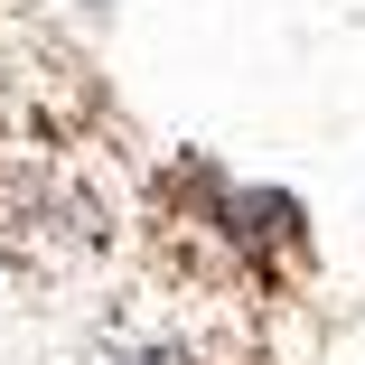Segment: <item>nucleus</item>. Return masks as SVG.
Listing matches in <instances>:
<instances>
[{
	"mask_svg": "<svg viewBox=\"0 0 365 365\" xmlns=\"http://www.w3.org/2000/svg\"><path fill=\"white\" fill-rule=\"evenodd\" d=\"M85 365H197V346H178V337H160V328H113Z\"/></svg>",
	"mask_w": 365,
	"mask_h": 365,
	"instance_id": "obj_1",
	"label": "nucleus"
}]
</instances>
